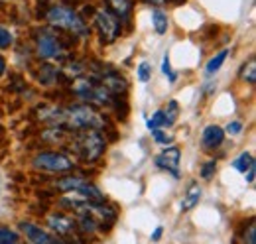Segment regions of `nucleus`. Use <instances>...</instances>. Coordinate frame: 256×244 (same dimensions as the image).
Here are the masks:
<instances>
[{"mask_svg":"<svg viewBox=\"0 0 256 244\" xmlns=\"http://www.w3.org/2000/svg\"><path fill=\"white\" fill-rule=\"evenodd\" d=\"M46 22L52 28L64 30L79 40H87L91 36V28L87 24V20L71 6L67 4H52L46 12Z\"/></svg>","mask_w":256,"mask_h":244,"instance_id":"nucleus-1","label":"nucleus"},{"mask_svg":"<svg viewBox=\"0 0 256 244\" xmlns=\"http://www.w3.org/2000/svg\"><path fill=\"white\" fill-rule=\"evenodd\" d=\"M64 126L65 130L81 132V130H102L106 128V118L95 110L91 104H69L64 106Z\"/></svg>","mask_w":256,"mask_h":244,"instance_id":"nucleus-2","label":"nucleus"},{"mask_svg":"<svg viewBox=\"0 0 256 244\" xmlns=\"http://www.w3.org/2000/svg\"><path fill=\"white\" fill-rule=\"evenodd\" d=\"M69 146L81 162L93 164L106 150V138L102 130H81V132L71 134Z\"/></svg>","mask_w":256,"mask_h":244,"instance_id":"nucleus-3","label":"nucleus"},{"mask_svg":"<svg viewBox=\"0 0 256 244\" xmlns=\"http://www.w3.org/2000/svg\"><path fill=\"white\" fill-rule=\"evenodd\" d=\"M69 91L73 92L75 98H79L81 102H87V104L102 106V104H110L112 102V94L89 73L73 79V83L69 85Z\"/></svg>","mask_w":256,"mask_h":244,"instance_id":"nucleus-4","label":"nucleus"},{"mask_svg":"<svg viewBox=\"0 0 256 244\" xmlns=\"http://www.w3.org/2000/svg\"><path fill=\"white\" fill-rule=\"evenodd\" d=\"M34 44H36V56L44 61H58L64 60L65 46L64 42L58 38V34H54L48 28H40L34 34Z\"/></svg>","mask_w":256,"mask_h":244,"instance_id":"nucleus-5","label":"nucleus"},{"mask_svg":"<svg viewBox=\"0 0 256 244\" xmlns=\"http://www.w3.org/2000/svg\"><path fill=\"white\" fill-rule=\"evenodd\" d=\"M32 168L44 174H69L75 170V160L64 152H38L32 158Z\"/></svg>","mask_w":256,"mask_h":244,"instance_id":"nucleus-6","label":"nucleus"},{"mask_svg":"<svg viewBox=\"0 0 256 244\" xmlns=\"http://www.w3.org/2000/svg\"><path fill=\"white\" fill-rule=\"evenodd\" d=\"M93 26L100 40V44L110 46L118 40V36L122 34V24L106 10V8H95L93 12Z\"/></svg>","mask_w":256,"mask_h":244,"instance_id":"nucleus-7","label":"nucleus"},{"mask_svg":"<svg viewBox=\"0 0 256 244\" xmlns=\"http://www.w3.org/2000/svg\"><path fill=\"white\" fill-rule=\"evenodd\" d=\"M56 189L64 191V193H71V191H77V193H83L85 197H89V201L93 203H102L104 197L100 193V189L93 185L89 180H83L79 176H65V178H60L56 182Z\"/></svg>","mask_w":256,"mask_h":244,"instance_id":"nucleus-8","label":"nucleus"},{"mask_svg":"<svg viewBox=\"0 0 256 244\" xmlns=\"http://www.w3.org/2000/svg\"><path fill=\"white\" fill-rule=\"evenodd\" d=\"M180 160H182V150L178 146H166V150H162L154 164L160 168V170H166L170 172L172 176H180Z\"/></svg>","mask_w":256,"mask_h":244,"instance_id":"nucleus-9","label":"nucleus"},{"mask_svg":"<svg viewBox=\"0 0 256 244\" xmlns=\"http://www.w3.org/2000/svg\"><path fill=\"white\" fill-rule=\"evenodd\" d=\"M48 228H52L58 236H73L77 232V222L62 213H52L48 214Z\"/></svg>","mask_w":256,"mask_h":244,"instance_id":"nucleus-10","label":"nucleus"},{"mask_svg":"<svg viewBox=\"0 0 256 244\" xmlns=\"http://www.w3.org/2000/svg\"><path fill=\"white\" fill-rule=\"evenodd\" d=\"M106 10L120 22V24H130L132 12H134V2L132 0H104Z\"/></svg>","mask_w":256,"mask_h":244,"instance_id":"nucleus-11","label":"nucleus"},{"mask_svg":"<svg viewBox=\"0 0 256 244\" xmlns=\"http://www.w3.org/2000/svg\"><path fill=\"white\" fill-rule=\"evenodd\" d=\"M20 228H22V232L26 234V238L30 240V244H54V236L46 230V228H42V226H38V224H34V222H20Z\"/></svg>","mask_w":256,"mask_h":244,"instance_id":"nucleus-12","label":"nucleus"},{"mask_svg":"<svg viewBox=\"0 0 256 244\" xmlns=\"http://www.w3.org/2000/svg\"><path fill=\"white\" fill-rule=\"evenodd\" d=\"M223 140H224V130L221 126H217V124H209V126L203 130V134H201V142H203V146H205L207 150L219 148V146L223 144Z\"/></svg>","mask_w":256,"mask_h":244,"instance_id":"nucleus-13","label":"nucleus"},{"mask_svg":"<svg viewBox=\"0 0 256 244\" xmlns=\"http://www.w3.org/2000/svg\"><path fill=\"white\" fill-rule=\"evenodd\" d=\"M69 138H71L69 130H65L62 126H50L46 132H42V140H44V142H50L52 146H58V144L62 146Z\"/></svg>","mask_w":256,"mask_h":244,"instance_id":"nucleus-14","label":"nucleus"},{"mask_svg":"<svg viewBox=\"0 0 256 244\" xmlns=\"http://www.w3.org/2000/svg\"><path fill=\"white\" fill-rule=\"evenodd\" d=\"M38 71H40V73H38V79H40L42 85H48V87L56 85V81H58V77H60V69H58V67H54L52 63H42Z\"/></svg>","mask_w":256,"mask_h":244,"instance_id":"nucleus-15","label":"nucleus"},{"mask_svg":"<svg viewBox=\"0 0 256 244\" xmlns=\"http://www.w3.org/2000/svg\"><path fill=\"white\" fill-rule=\"evenodd\" d=\"M201 187H199V183L193 182L190 187H188V191H186V195H184V201H182V211H192L193 207L199 203V199H201Z\"/></svg>","mask_w":256,"mask_h":244,"instance_id":"nucleus-16","label":"nucleus"},{"mask_svg":"<svg viewBox=\"0 0 256 244\" xmlns=\"http://www.w3.org/2000/svg\"><path fill=\"white\" fill-rule=\"evenodd\" d=\"M152 24H154V30L156 34L164 36L168 32V26H170V20H168V14L162 12L160 8H154L152 10Z\"/></svg>","mask_w":256,"mask_h":244,"instance_id":"nucleus-17","label":"nucleus"},{"mask_svg":"<svg viewBox=\"0 0 256 244\" xmlns=\"http://www.w3.org/2000/svg\"><path fill=\"white\" fill-rule=\"evenodd\" d=\"M238 75H240V79H242L244 83L254 85V83H256V60H254V58H250V60H248L244 65H242V67H240Z\"/></svg>","mask_w":256,"mask_h":244,"instance_id":"nucleus-18","label":"nucleus"},{"mask_svg":"<svg viewBox=\"0 0 256 244\" xmlns=\"http://www.w3.org/2000/svg\"><path fill=\"white\" fill-rule=\"evenodd\" d=\"M232 168H234L236 172L246 174L250 168H254V156H252L250 152H242L234 162H232Z\"/></svg>","mask_w":256,"mask_h":244,"instance_id":"nucleus-19","label":"nucleus"},{"mask_svg":"<svg viewBox=\"0 0 256 244\" xmlns=\"http://www.w3.org/2000/svg\"><path fill=\"white\" fill-rule=\"evenodd\" d=\"M226 56H228V50H223V52H219L215 58H211V60L207 61V65H205V73H207V75H215V73L223 67Z\"/></svg>","mask_w":256,"mask_h":244,"instance_id":"nucleus-20","label":"nucleus"},{"mask_svg":"<svg viewBox=\"0 0 256 244\" xmlns=\"http://www.w3.org/2000/svg\"><path fill=\"white\" fill-rule=\"evenodd\" d=\"M164 112V118H166V126H172L176 118H178V114H180V104H178V100H170L168 102V106L162 110Z\"/></svg>","mask_w":256,"mask_h":244,"instance_id":"nucleus-21","label":"nucleus"},{"mask_svg":"<svg viewBox=\"0 0 256 244\" xmlns=\"http://www.w3.org/2000/svg\"><path fill=\"white\" fill-rule=\"evenodd\" d=\"M20 242V236L16 230L12 228H6V226H0V244H18Z\"/></svg>","mask_w":256,"mask_h":244,"instance_id":"nucleus-22","label":"nucleus"},{"mask_svg":"<svg viewBox=\"0 0 256 244\" xmlns=\"http://www.w3.org/2000/svg\"><path fill=\"white\" fill-rule=\"evenodd\" d=\"M152 136H154V140L162 144V146H170L172 142H174V136L172 134H168L164 128H156V130H152Z\"/></svg>","mask_w":256,"mask_h":244,"instance_id":"nucleus-23","label":"nucleus"},{"mask_svg":"<svg viewBox=\"0 0 256 244\" xmlns=\"http://www.w3.org/2000/svg\"><path fill=\"white\" fill-rule=\"evenodd\" d=\"M12 44H14L12 32L0 26V50H8V48H12Z\"/></svg>","mask_w":256,"mask_h":244,"instance_id":"nucleus-24","label":"nucleus"},{"mask_svg":"<svg viewBox=\"0 0 256 244\" xmlns=\"http://www.w3.org/2000/svg\"><path fill=\"white\" fill-rule=\"evenodd\" d=\"M148 124V128L150 130H156V128H164L166 126V118H164V112L162 110H156L154 114H152V118L146 122Z\"/></svg>","mask_w":256,"mask_h":244,"instance_id":"nucleus-25","label":"nucleus"},{"mask_svg":"<svg viewBox=\"0 0 256 244\" xmlns=\"http://www.w3.org/2000/svg\"><path fill=\"white\" fill-rule=\"evenodd\" d=\"M150 77H152L150 63H148V61H142V63L138 65V79H140L142 83H148V81H150Z\"/></svg>","mask_w":256,"mask_h":244,"instance_id":"nucleus-26","label":"nucleus"},{"mask_svg":"<svg viewBox=\"0 0 256 244\" xmlns=\"http://www.w3.org/2000/svg\"><path fill=\"white\" fill-rule=\"evenodd\" d=\"M215 172H217V164L211 160V162H207L203 168H201V172H199V176L203 178V180H211L213 176H215Z\"/></svg>","mask_w":256,"mask_h":244,"instance_id":"nucleus-27","label":"nucleus"},{"mask_svg":"<svg viewBox=\"0 0 256 244\" xmlns=\"http://www.w3.org/2000/svg\"><path fill=\"white\" fill-rule=\"evenodd\" d=\"M162 71H164V75L170 79V83H174V81L178 79V75H176L174 69H172V63H170V58H168V56H166L164 61H162Z\"/></svg>","mask_w":256,"mask_h":244,"instance_id":"nucleus-28","label":"nucleus"},{"mask_svg":"<svg viewBox=\"0 0 256 244\" xmlns=\"http://www.w3.org/2000/svg\"><path fill=\"white\" fill-rule=\"evenodd\" d=\"M242 132V122L238 120H232L226 124V128H224V134H240Z\"/></svg>","mask_w":256,"mask_h":244,"instance_id":"nucleus-29","label":"nucleus"},{"mask_svg":"<svg viewBox=\"0 0 256 244\" xmlns=\"http://www.w3.org/2000/svg\"><path fill=\"white\" fill-rule=\"evenodd\" d=\"M244 244H256V228H254V222L248 224L246 232H244Z\"/></svg>","mask_w":256,"mask_h":244,"instance_id":"nucleus-30","label":"nucleus"},{"mask_svg":"<svg viewBox=\"0 0 256 244\" xmlns=\"http://www.w3.org/2000/svg\"><path fill=\"white\" fill-rule=\"evenodd\" d=\"M146 4H150V6H154V8H160V6H164V4H168L170 0H144Z\"/></svg>","mask_w":256,"mask_h":244,"instance_id":"nucleus-31","label":"nucleus"},{"mask_svg":"<svg viewBox=\"0 0 256 244\" xmlns=\"http://www.w3.org/2000/svg\"><path fill=\"white\" fill-rule=\"evenodd\" d=\"M244 178H246V182L248 183H254V168H250V170L244 174Z\"/></svg>","mask_w":256,"mask_h":244,"instance_id":"nucleus-32","label":"nucleus"},{"mask_svg":"<svg viewBox=\"0 0 256 244\" xmlns=\"http://www.w3.org/2000/svg\"><path fill=\"white\" fill-rule=\"evenodd\" d=\"M4 73H6V60L0 56V77H2Z\"/></svg>","mask_w":256,"mask_h":244,"instance_id":"nucleus-33","label":"nucleus"},{"mask_svg":"<svg viewBox=\"0 0 256 244\" xmlns=\"http://www.w3.org/2000/svg\"><path fill=\"white\" fill-rule=\"evenodd\" d=\"M162 230H164L162 226H158V228H156V232L152 234V240H158V238H160V236H162Z\"/></svg>","mask_w":256,"mask_h":244,"instance_id":"nucleus-34","label":"nucleus"},{"mask_svg":"<svg viewBox=\"0 0 256 244\" xmlns=\"http://www.w3.org/2000/svg\"><path fill=\"white\" fill-rule=\"evenodd\" d=\"M178 2H184V0H178Z\"/></svg>","mask_w":256,"mask_h":244,"instance_id":"nucleus-35","label":"nucleus"},{"mask_svg":"<svg viewBox=\"0 0 256 244\" xmlns=\"http://www.w3.org/2000/svg\"><path fill=\"white\" fill-rule=\"evenodd\" d=\"M62 244H67V242H62Z\"/></svg>","mask_w":256,"mask_h":244,"instance_id":"nucleus-36","label":"nucleus"},{"mask_svg":"<svg viewBox=\"0 0 256 244\" xmlns=\"http://www.w3.org/2000/svg\"><path fill=\"white\" fill-rule=\"evenodd\" d=\"M54 244H58V242H54Z\"/></svg>","mask_w":256,"mask_h":244,"instance_id":"nucleus-37","label":"nucleus"},{"mask_svg":"<svg viewBox=\"0 0 256 244\" xmlns=\"http://www.w3.org/2000/svg\"><path fill=\"white\" fill-rule=\"evenodd\" d=\"M18 244H20V242H18Z\"/></svg>","mask_w":256,"mask_h":244,"instance_id":"nucleus-38","label":"nucleus"}]
</instances>
